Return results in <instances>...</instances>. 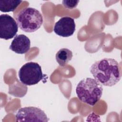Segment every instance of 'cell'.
Masks as SVG:
<instances>
[{
	"label": "cell",
	"instance_id": "30bf717a",
	"mask_svg": "<svg viewBox=\"0 0 122 122\" xmlns=\"http://www.w3.org/2000/svg\"><path fill=\"white\" fill-rule=\"evenodd\" d=\"M21 2L18 0H0V10L3 12L13 11Z\"/></svg>",
	"mask_w": 122,
	"mask_h": 122
},
{
	"label": "cell",
	"instance_id": "8992f818",
	"mask_svg": "<svg viewBox=\"0 0 122 122\" xmlns=\"http://www.w3.org/2000/svg\"><path fill=\"white\" fill-rule=\"evenodd\" d=\"M18 30L17 22L10 16L8 14H1L0 16V38L8 40L13 38Z\"/></svg>",
	"mask_w": 122,
	"mask_h": 122
},
{
	"label": "cell",
	"instance_id": "3957f363",
	"mask_svg": "<svg viewBox=\"0 0 122 122\" xmlns=\"http://www.w3.org/2000/svg\"><path fill=\"white\" fill-rule=\"evenodd\" d=\"M18 27L26 32H33L42 25L43 17L40 11L33 8L27 7L20 10L16 16Z\"/></svg>",
	"mask_w": 122,
	"mask_h": 122
},
{
	"label": "cell",
	"instance_id": "5b68a950",
	"mask_svg": "<svg viewBox=\"0 0 122 122\" xmlns=\"http://www.w3.org/2000/svg\"><path fill=\"white\" fill-rule=\"evenodd\" d=\"M16 122H43L49 119L43 111L35 107H25L20 108L16 114Z\"/></svg>",
	"mask_w": 122,
	"mask_h": 122
},
{
	"label": "cell",
	"instance_id": "6da1fadb",
	"mask_svg": "<svg viewBox=\"0 0 122 122\" xmlns=\"http://www.w3.org/2000/svg\"><path fill=\"white\" fill-rule=\"evenodd\" d=\"M94 79L102 85L112 86L121 78V67L114 59L103 58L95 62L90 68Z\"/></svg>",
	"mask_w": 122,
	"mask_h": 122
},
{
	"label": "cell",
	"instance_id": "277c9868",
	"mask_svg": "<svg viewBox=\"0 0 122 122\" xmlns=\"http://www.w3.org/2000/svg\"><path fill=\"white\" fill-rule=\"evenodd\" d=\"M18 76L20 81L28 86L38 83L44 77L41 66L38 63L32 61L24 64L20 68Z\"/></svg>",
	"mask_w": 122,
	"mask_h": 122
},
{
	"label": "cell",
	"instance_id": "ba28073f",
	"mask_svg": "<svg viewBox=\"0 0 122 122\" xmlns=\"http://www.w3.org/2000/svg\"><path fill=\"white\" fill-rule=\"evenodd\" d=\"M30 41L28 37L23 34L16 35L10 46V49L18 54H25L28 52Z\"/></svg>",
	"mask_w": 122,
	"mask_h": 122
},
{
	"label": "cell",
	"instance_id": "8fae6325",
	"mask_svg": "<svg viewBox=\"0 0 122 122\" xmlns=\"http://www.w3.org/2000/svg\"><path fill=\"white\" fill-rule=\"evenodd\" d=\"M79 0H63L62 1V5L64 7L69 9H72L77 7Z\"/></svg>",
	"mask_w": 122,
	"mask_h": 122
},
{
	"label": "cell",
	"instance_id": "9c48e42d",
	"mask_svg": "<svg viewBox=\"0 0 122 122\" xmlns=\"http://www.w3.org/2000/svg\"><path fill=\"white\" fill-rule=\"evenodd\" d=\"M72 52L66 48L60 49L56 54V60L60 66H65L71 60Z\"/></svg>",
	"mask_w": 122,
	"mask_h": 122
},
{
	"label": "cell",
	"instance_id": "7a4b0ae2",
	"mask_svg": "<svg viewBox=\"0 0 122 122\" xmlns=\"http://www.w3.org/2000/svg\"><path fill=\"white\" fill-rule=\"evenodd\" d=\"M75 91L81 101L91 106H94L101 99L103 88L102 84L95 79L86 78L78 83Z\"/></svg>",
	"mask_w": 122,
	"mask_h": 122
},
{
	"label": "cell",
	"instance_id": "52a82bcc",
	"mask_svg": "<svg viewBox=\"0 0 122 122\" xmlns=\"http://www.w3.org/2000/svg\"><path fill=\"white\" fill-rule=\"evenodd\" d=\"M75 30V23L73 18L63 17L57 21L54 25L53 31L58 35L63 37H68L72 35Z\"/></svg>",
	"mask_w": 122,
	"mask_h": 122
}]
</instances>
